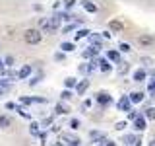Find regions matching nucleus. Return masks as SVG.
<instances>
[{"instance_id": "2eb2a0df", "label": "nucleus", "mask_w": 155, "mask_h": 146, "mask_svg": "<svg viewBox=\"0 0 155 146\" xmlns=\"http://www.w3.org/2000/svg\"><path fill=\"white\" fill-rule=\"evenodd\" d=\"M99 64H101V70H103V72H109V70H110L109 61H105V58H103V61H99Z\"/></svg>"}, {"instance_id": "aec40b11", "label": "nucleus", "mask_w": 155, "mask_h": 146, "mask_svg": "<svg viewBox=\"0 0 155 146\" xmlns=\"http://www.w3.org/2000/svg\"><path fill=\"white\" fill-rule=\"evenodd\" d=\"M145 115H147L149 119H155V107H149V109L145 111Z\"/></svg>"}, {"instance_id": "ddd939ff", "label": "nucleus", "mask_w": 155, "mask_h": 146, "mask_svg": "<svg viewBox=\"0 0 155 146\" xmlns=\"http://www.w3.org/2000/svg\"><path fill=\"white\" fill-rule=\"evenodd\" d=\"M84 8L87 10V12H91V14L97 12V6H95V4H91V2H84Z\"/></svg>"}, {"instance_id": "0eeeda50", "label": "nucleus", "mask_w": 155, "mask_h": 146, "mask_svg": "<svg viewBox=\"0 0 155 146\" xmlns=\"http://www.w3.org/2000/svg\"><path fill=\"white\" fill-rule=\"evenodd\" d=\"M109 27L113 29V31H122V29H124V26L118 22V19H113V22H109Z\"/></svg>"}, {"instance_id": "7ed1b4c3", "label": "nucleus", "mask_w": 155, "mask_h": 146, "mask_svg": "<svg viewBox=\"0 0 155 146\" xmlns=\"http://www.w3.org/2000/svg\"><path fill=\"white\" fill-rule=\"evenodd\" d=\"M138 43H140V45H143V47H151L153 43H155V37L153 35H140L138 37Z\"/></svg>"}, {"instance_id": "cd10ccee", "label": "nucleus", "mask_w": 155, "mask_h": 146, "mask_svg": "<svg viewBox=\"0 0 155 146\" xmlns=\"http://www.w3.org/2000/svg\"><path fill=\"white\" fill-rule=\"evenodd\" d=\"M70 127H72V129H78V127H80V121H78V119H74V121L70 123Z\"/></svg>"}, {"instance_id": "9d476101", "label": "nucleus", "mask_w": 155, "mask_h": 146, "mask_svg": "<svg viewBox=\"0 0 155 146\" xmlns=\"http://www.w3.org/2000/svg\"><path fill=\"white\" fill-rule=\"evenodd\" d=\"M93 66H95L93 62H89V64H81L80 66V72H81V74H89V72L93 70Z\"/></svg>"}, {"instance_id": "5701e85b", "label": "nucleus", "mask_w": 155, "mask_h": 146, "mask_svg": "<svg viewBox=\"0 0 155 146\" xmlns=\"http://www.w3.org/2000/svg\"><path fill=\"white\" fill-rule=\"evenodd\" d=\"M120 51L128 53V51H130V45H128V43H120Z\"/></svg>"}, {"instance_id": "a211bd4d", "label": "nucleus", "mask_w": 155, "mask_h": 146, "mask_svg": "<svg viewBox=\"0 0 155 146\" xmlns=\"http://www.w3.org/2000/svg\"><path fill=\"white\" fill-rule=\"evenodd\" d=\"M124 140H126V142H128V144H132V142H136V144H138V146H140V140H136V136H132V134H128V136H124Z\"/></svg>"}, {"instance_id": "bb28decb", "label": "nucleus", "mask_w": 155, "mask_h": 146, "mask_svg": "<svg viewBox=\"0 0 155 146\" xmlns=\"http://www.w3.org/2000/svg\"><path fill=\"white\" fill-rule=\"evenodd\" d=\"M70 97H72V94H70V92H62V99H70Z\"/></svg>"}, {"instance_id": "2f4dec72", "label": "nucleus", "mask_w": 155, "mask_h": 146, "mask_svg": "<svg viewBox=\"0 0 155 146\" xmlns=\"http://www.w3.org/2000/svg\"><path fill=\"white\" fill-rule=\"evenodd\" d=\"M149 146H155V140H153V142H151V144H149Z\"/></svg>"}, {"instance_id": "dca6fc26", "label": "nucleus", "mask_w": 155, "mask_h": 146, "mask_svg": "<svg viewBox=\"0 0 155 146\" xmlns=\"http://www.w3.org/2000/svg\"><path fill=\"white\" fill-rule=\"evenodd\" d=\"M107 57H109L110 61H114V62H118V61H120V55H118L116 51H109V55H107Z\"/></svg>"}, {"instance_id": "72a5a7b5", "label": "nucleus", "mask_w": 155, "mask_h": 146, "mask_svg": "<svg viewBox=\"0 0 155 146\" xmlns=\"http://www.w3.org/2000/svg\"><path fill=\"white\" fill-rule=\"evenodd\" d=\"M153 140H155V136H153Z\"/></svg>"}, {"instance_id": "473e14b6", "label": "nucleus", "mask_w": 155, "mask_h": 146, "mask_svg": "<svg viewBox=\"0 0 155 146\" xmlns=\"http://www.w3.org/2000/svg\"><path fill=\"white\" fill-rule=\"evenodd\" d=\"M153 78H155V72H153Z\"/></svg>"}, {"instance_id": "f03ea898", "label": "nucleus", "mask_w": 155, "mask_h": 146, "mask_svg": "<svg viewBox=\"0 0 155 146\" xmlns=\"http://www.w3.org/2000/svg\"><path fill=\"white\" fill-rule=\"evenodd\" d=\"M39 27H41L45 33H54L56 31V27L52 26V19L51 18H41V19H39Z\"/></svg>"}, {"instance_id": "6e6552de", "label": "nucleus", "mask_w": 155, "mask_h": 146, "mask_svg": "<svg viewBox=\"0 0 155 146\" xmlns=\"http://www.w3.org/2000/svg\"><path fill=\"white\" fill-rule=\"evenodd\" d=\"M97 101H99L101 105H109L113 99H110V96H107V94H99L97 96Z\"/></svg>"}, {"instance_id": "423d86ee", "label": "nucleus", "mask_w": 155, "mask_h": 146, "mask_svg": "<svg viewBox=\"0 0 155 146\" xmlns=\"http://www.w3.org/2000/svg\"><path fill=\"white\" fill-rule=\"evenodd\" d=\"M142 99H143L142 92H132V94H130V101H132V103H140Z\"/></svg>"}, {"instance_id": "9b49d317", "label": "nucleus", "mask_w": 155, "mask_h": 146, "mask_svg": "<svg viewBox=\"0 0 155 146\" xmlns=\"http://www.w3.org/2000/svg\"><path fill=\"white\" fill-rule=\"evenodd\" d=\"M29 74H31V66L27 64V66H23L21 70H19V74H18V76H19V78H27Z\"/></svg>"}, {"instance_id": "7c9ffc66", "label": "nucleus", "mask_w": 155, "mask_h": 146, "mask_svg": "<svg viewBox=\"0 0 155 146\" xmlns=\"http://www.w3.org/2000/svg\"><path fill=\"white\" fill-rule=\"evenodd\" d=\"M107 146H114V144H113V142H109V144H107Z\"/></svg>"}, {"instance_id": "6ab92c4d", "label": "nucleus", "mask_w": 155, "mask_h": 146, "mask_svg": "<svg viewBox=\"0 0 155 146\" xmlns=\"http://www.w3.org/2000/svg\"><path fill=\"white\" fill-rule=\"evenodd\" d=\"M97 51H99V49H97V47H91V49H89V51H85V53H84V57L87 58V57H91V55H95V53H97Z\"/></svg>"}, {"instance_id": "39448f33", "label": "nucleus", "mask_w": 155, "mask_h": 146, "mask_svg": "<svg viewBox=\"0 0 155 146\" xmlns=\"http://www.w3.org/2000/svg\"><path fill=\"white\" fill-rule=\"evenodd\" d=\"M87 88H89V80H81L80 84H78V88H76V90H78V96H81Z\"/></svg>"}, {"instance_id": "f257e3e1", "label": "nucleus", "mask_w": 155, "mask_h": 146, "mask_svg": "<svg viewBox=\"0 0 155 146\" xmlns=\"http://www.w3.org/2000/svg\"><path fill=\"white\" fill-rule=\"evenodd\" d=\"M23 39H25V43H29V45H37V43L41 41V31H39V29H35V27L25 29Z\"/></svg>"}, {"instance_id": "c756f323", "label": "nucleus", "mask_w": 155, "mask_h": 146, "mask_svg": "<svg viewBox=\"0 0 155 146\" xmlns=\"http://www.w3.org/2000/svg\"><path fill=\"white\" fill-rule=\"evenodd\" d=\"M2 66H4V62H2V58H0V70H2Z\"/></svg>"}, {"instance_id": "c85d7f7f", "label": "nucleus", "mask_w": 155, "mask_h": 146, "mask_svg": "<svg viewBox=\"0 0 155 146\" xmlns=\"http://www.w3.org/2000/svg\"><path fill=\"white\" fill-rule=\"evenodd\" d=\"M124 127H126V123H118V125H116V129H118V130H122Z\"/></svg>"}, {"instance_id": "1a4fd4ad", "label": "nucleus", "mask_w": 155, "mask_h": 146, "mask_svg": "<svg viewBox=\"0 0 155 146\" xmlns=\"http://www.w3.org/2000/svg\"><path fill=\"white\" fill-rule=\"evenodd\" d=\"M134 127H136L138 130H143V129H145V119H143V117H136Z\"/></svg>"}, {"instance_id": "4468645a", "label": "nucleus", "mask_w": 155, "mask_h": 146, "mask_svg": "<svg viewBox=\"0 0 155 146\" xmlns=\"http://www.w3.org/2000/svg\"><path fill=\"white\" fill-rule=\"evenodd\" d=\"M8 125H10V119L6 115H0V129H6Z\"/></svg>"}, {"instance_id": "f3484780", "label": "nucleus", "mask_w": 155, "mask_h": 146, "mask_svg": "<svg viewBox=\"0 0 155 146\" xmlns=\"http://www.w3.org/2000/svg\"><path fill=\"white\" fill-rule=\"evenodd\" d=\"M60 49H62V51H66V53H70V51H74V45H72V43H62Z\"/></svg>"}, {"instance_id": "f8f14e48", "label": "nucleus", "mask_w": 155, "mask_h": 146, "mask_svg": "<svg viewBox=\"0 0 155 146\" xmlns=\"http://www.w3.org/2000/svg\"><path fill=\"white\" fill-rule=\"evenodd\" d=\"M134 80H136V82L145 80V70H136V72H134Z\"/></svg>"}, {"instance_id": "4be33fe9", "label": "nucleus", "mask_w": 155, "mask_h": 146, "mask_svg": "<svg viewBox=\"0 0 155 146\" xmlns=\"http://www.w3.org/2000/svg\"><path fill=\"white\" fill-rule=\"evenodd\" d=\"M37 127H39L37 123H31V127H29V130H31L33 134H37V133H39V129H37Z\"/></svg>"}, {"instance_id": "a878e982", "label": "nucleus", "mask_w": 155, "mask_h": 146, "mask_svg": "<svg viewBox=\"0 0 155 146\" xmlns=\"http://www.w3.org/2000/svg\"><path fill=\"white\" fill-rule=\"evenodd\" d=\"M142 62H145V64H153V58H149V57H143V58H142Z\"/></svg>"}, {"instance_id": "20e7f679", "label": "nucleus", "mask_w": 155, "mask_h": 146, "mask_svg": "<svg viewBox=\"0 0 155 146\" xmlns=\"http://www.w3.org/2000/svg\"><path fill=\"white\" fill-rule=\"evenodd\" d=\"M130 103H132L130 97H122V99L118 101V109L120 111H130Z\"/></svg>"}, {"instance_id": "b1692460", "label": "nucleus", "mask_w": 155, "mask_h": 146, "mask_svg": "<svg viewBox=\"0 0 155 146\" xmlns=\"http://www.w3.org/2000/svg\"><path fill=\"white\" fill-rule=\"evenodd\" d=\"M66 86H68V88L76 86V80H74V78H66Z\"/></svg>"}, {"instance_id": "412c9836", "label": "nucleus", "mask_w": 155, "mask_h": 146, "mask_svg": "<svg viewBox=\"0 0 155 146\" xmlns=\"http://www.w3.org/2000/svg\"><path fill=\"white\" fill-rule=\"evenodd\" d=\"M87 33H89V31H87V29H80V31L76 33V39H81V37H85Z\"/></svg>"}, {"instance_id": "393cba45", "label": "nucleus", "mask_w": 155, "mask_h": 146, "mask_svg": "<svg viewBox=\"0 0 155 146\" xmlns=\"http://www.w3.org/2000/svg\"><path fill=\"white\" fill-rule=\"evenodd\" d=\"M56 113H68V109H66V107H62V105H58L56 107Z\"/></svg>"}]
</instances>
